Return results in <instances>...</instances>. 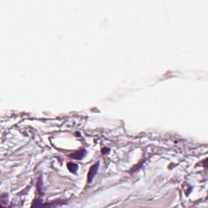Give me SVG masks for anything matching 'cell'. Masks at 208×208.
<instances>
[{
	"label": "cell",
	"mask_w": 208,
	"mask_h": 208,
	"mask_svg": "<svg viewBox=\"0 0 208 208\" xmlns=\"http://www.w3.org/2000/svg\"><path fill=\"white\" fill-rule=\"evenodd\" d=\"M98 167H99V163L94 165V166L90 168V171L89 172V176H88V181H89V182H90V181L93 180V178H94L95 174H96V172L98 171Z\"/></svg>",
	"instance_id": "1"
}]
</instances>
